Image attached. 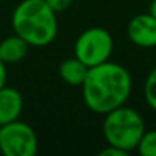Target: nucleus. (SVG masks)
<instances>
[{
  "label": "nucleus",
  "mask_w": 156,
  "mask_h": 156,
  "mask_svg": "<svg viewBox=\"0 0 156 156\" xmlns=\"http://www.w3.org/2000/svg\"><path fill=\"white\" fill-rule=\"evenodd\" d=\"M37 151L38 138L29 124L16 119L0 126V154L34 156Z\"/></svg>",
  "instance_id": "39448f33"
},
{
  "label": "nucleus",
  "mask_w": 156,
  "mask_h": 156,
  "mask_svg": "<svg viewBox=\"0 0 156 156\" xmlns=\"http://www.w3.org/2000/svg\"><path fill=\"white\" fill-rule=\"evenodd\" d=\"M44 2L49 5V8H51L55 14L66 11V9L72 5V0H44Z\"/></svg>",
  "instance_id": "f8f14e48"
},
{
  "label": "nucleus",
  "mask_w": 156,
  "mask_h": 156,
  "mask_svg": "<svg viewBox=\"0 0 156 156\" xmlns=\"http://www.w3.org/2000/svg\"><path fill=\"white\" fill-rule=\"evenodd\" d=\"M127 154H129V151H126L119 147L110 145V144H107V147L100 151V156H127Z\"/></svg>",
  "instance_id": "ddd939ff"
},
{
  "label": "nucleus",
  "mask_w": 156,
  "mask_h": 156,
  "mask_svg": "<svg viewBox=\"0 0 156 156\" xmlns=\"http://www.w3.org/2000/svg\"><path fill=\"white\" fill-rule=\"evenodd\" d=\"M145 132V124L141 113L124 104L107 112L103 121V135L107 144L132 151Z\"/></svg>",
  "instance_id": "7ed1b4c3"
},
{
  "label": "nucleus",
  "mask_w": 156,
  "mask_h": 156,
  "mask_svg": "<svg viewBox=\"0 0 156 156\" xmlns=\"http://www.w3.org/2000/svg\"><path fill=\"white\" fill-rule=\"evenodd\" d=\"M144 98L147 104L156 112V66L150 70L144 83Z\"/></svg>",
  "instance_id": "9b49d317"
},
{
  "label": "nucleus",
  "mask_w": 156,
  "mask_h": 156,
  "mask_svg": "<svg viewBox=\"0 0 156 156\" xmlns=\"http://www.w3.org/2000/svg\"><path fill=\"white\" fill-rule=\"evenodd\" d=\"M129 40L139 48L156 46V19L147 14L135 16L127 25Z\"/></svg>",
  "instance_id": "423d86ee"
},
{
  "label": "nucleus",
  "mask_w": 156,
  "mask_h": 156,
  "mask_svg": "<svg viewBox=\"0 0 156 156\" xmlns=\"http://www.w3.org/2000/svg\"><path fill=\"white\" fill-rule=\"evenodd\" d=\"M80 87L83 89V101L89 110L106 115L126 104L132 92V76L124 66L107 60L89 67Z\"/></svg>",
  "instance_id": "f257e3e1"
},
{
  "label": "nucleus",
  "mask_w": 156,
  "mask_h": 156,
  "mask_svg": "<svg viewBox=\"0 0 156 156\" xmlns=\"http://www.w3.org/2000/svg\"><path fill=\"white\" fill-rule=\"evenodd\" d=\"M136 150L141 156H156V129L145 130L142 133Z\"/></svg>",
  "instance_id": "9d476101"
},
{
  "label": "nucleus",
  "mask_w": 156,
  "mask_h": 156,
  "mask_svg": "<svg viewBox=\"0 0 156 156\" xmlns=\"http://www.w3.org/2000/svg\"><path fill=\"white\" fill-rule=\"evenodd\" d=\"M87 70L89 67L80 61L76 57H72V58H66L60 63L58 66V73H60V78L69 86H81L84 78L87 75Z\"/></svg>",
  "instance_id": "1a4fd4ad"
},
{
  "label": "nucleus",
  "mask_w": 156,
  "mask_h": 156,
  "mask_svg": "<svg viewBox=\"0 0 156 156\" xmlns=\"http://www.w3.org/2000/svg\"><path fill=\"white\" fill-rule=\"evenodd\" d=\"M23 112V97L14 87L0 89V126L20 118Z\"/></svg>",
  "instance_id": "0eeeda50"
},
{
  "label": "nucleus",
  "mask_w": 156,
  "mask_h": 156,
  "mask_svg": "<svg viewBox=\"0 0 156 156\" xmlns=\"http://www.w3.org/2000/svg\"><path fill=\"white\" fill-rule=\"evenodd\" d=\"M75 57L87 67L107 61L113 52L112 34L104 28H89L78 35L75 41Z\"/></svg>",
  "instance_id": "20e7f679"
},
{
  "label": "nucleus",
  "mask_w": 156,
  "mask_h": 156,
  "mask_svg": "<svg viewBox=\"0 0 156 156\" xmlns=\"http://www.w3.org/2000/svg\"><path fill=\"white\" fill-rule=\"evenodd\" d=\"M29 44L17 34L9 35L0 41V60L5 64H14L22 61L28 54Z\"/></svg>",
  "instance_id": "6e6552de"
},
{
  "label": "nucleus",
  "mask_w": 156,
  "mask_h": 156,
  "mask_svg": "<svg viewBox=\"0 0 156 156\" xmlns=\"http://www.w3.org/2000/svg\"><path fill=\"white\" fill-rule=\"evenodd\" d=\"M12 28L29 46H48L58 32L57 14L44 0H23L12 12Z\"/></svg>",
  "instance_id": "f03ea898"
},
{
  "label": "nucleus",
  "mask_w": 156,
  "mask_h": 156,
  "mask_svg": "<svg viewBox=\"0 0 156 156\" xmlns=\"http://www.w3.org/2000/svg\"><path fill=\"white\" fill-rule=\"evenodd\" d=\"M6 78H8V73H6V64L0 60V89L3 86H6Z\"/></svg>",
  "instance_id": "4468645a"
},
{
  "label": "nucleus",
  "mask_w": 156,
  "mask_h": 156,
  "mask_svg": "<svg viewBox=\"0 0 156 156\" xmlns=\"http://www.w3.org/2000/svg\"><path fill=\"white\" fill-rule=\"evenodd\" d=\"M148 14L151 17L156 19V0H151V3H150V8H148Z\"/></svg>",
  "instance_id": "2eb2a0df"
}]
</instances>
